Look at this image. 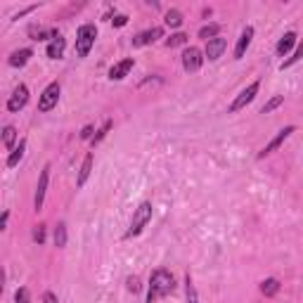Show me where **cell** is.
<instances>
[{"label": "cell", "instance_id": "1", "mask_svg": "<svg viewBox=\"0 0 303 303\" xmlns=\"http://www.w3.org/2000/svg\"><path fill=\"white\" fill-rule=\"evenodd\" d=\"M175 291V277L173 272L166 268H156L149 275V291H147V303H156L159 298L168 296Z\"/></svg>", "mask_w": 303, "mask_h": 303}, {"label": "cell", "instance_id": "2", "mask_svg": "<svg viewBox=\"0 0 303 303\" xmlns=\"http://www.w3.org/2000/svg\"><path fill=\"white\" fill-rule=\"evenodd\" d=\"M149 223H152V204H149V201H143V204L133 211V220H130V228L126 230V239L137 237Z\"/></svg>", "mask_w": 303, "mask_h": 303}, {"label": "cell", "instance_id": "3", "mask_svg": "<svg viewBox=\"0 0 303 303\" xmlns=\"http://www.w3.org/2000/svg\"><path fill=\"white\" fill-rule=\"evenodd\" d=\"M95 38H97V26L95 24H80L78 31H76V55L83 59V57L90 55V50L95 45Z\"/></svg>", "mask_w": 303, "mask_h": 303}, {"label": "cell", "instance_id": "4", "mask_svg": "<svg viewBox=\"0 0 303 303\" xmlns=\"http://www.w3.org/2000/svg\"><path fill=\"white\" fill-rule=\"evenodd\" d=\"M258 90H260V80H254V83H249L244 90H241L239 95L235 97V102L228 107V112L230 114H235V112H239V109H244L247 105H251L256 99V95H258Z\"/></svg>", "mask_w": 303, "mask_h": 303}, {"label": "cell", "instance_id": "5", "mask_svg": "<svg viewBox=\"0 0 303 303\" xmlns=\"http://www.w3.org/2000/svg\"><path fill=\"white\" fill-rule=\"evenodd\" d=\"M59 83L57 80H52L48 88H45L43 93H41V97H38V112H50V109H55L57 102H59Z\"/></svg>", "mask_w": 303, "mask_h": 303}, {"label": "cell", "instance_id": "6", "mask_svg": "<svg viewBox=\"0 0 303 303\" xmlns=\"http://www.w3.org/2000/svg\"><path fill=\"white\" fill-rule=\"evenodd\" d=\"M201 64H204V52H201L199 48H194V45L185 48V52H183V69H185L187 74H194V71H199V69H201Z\"/></svg>", "mask_w": 303, "mask_h": 303}, {"label": "cell", "instance_id": "7", "mask_svg": "<svg viewBox=\"0 0 303 303\" xmlns=\"http://www.w3.org/2000/svg\"><path fill=\"white\" fill-rule=\"evenodd\" d=\"M294 130H296V128H294V126H285V128L279 130L277 135L272 137L270 143H268L266 147H263V149H260V152H258V159H266L268 154H272V152H277V149L282 147V145H285L287 140H289V137H291V133H294Z\"/></svg>", "mask_w": 303, "mask_h": 303}, {"label": "cell", "instance_id": "8", "mask_svg": "<svg viewBox=\"0 0 303 303\" xmlns=\"http://www.w3.org/2000/svg\"><path fill=\"white\" fill-rule=\"evenodd\" d=\"M50 171L52 166L45 164L43 171H41V178H38V185H36V197H33V209L41 211L43 209V201H45V192H48V183H50Z\"/></svg>", "mask_w": 303, "mask_h": 303}, {"label": "cell", "instance_id": "9", "mask_svg": "<svg viewBox=\"0 0 303 303\" xmlns=\"http://www.w3.org/2000/svg\"><path fill=\"white\" fill-rule=\"evenodd\" d=\"M26 102H29V88L24 86V83H19L17 88H14V93L10 95V99H7V112H22L26 107Z\"/></svg>", "mask_w": 303, "mask_h": 303}, {"label": "cell", "instance_id": "10", "mask_svg": "<svg viewBox=\"0 0 303 303\" xmlns=\"http://www.w3.org/2000/svg\"><path fill=\"white\" fill-rule=\"evenodd\" d=\"M159 38H164V29H161V26H154V29H147V31L137 33V36L133 38V45H135V48H145V45L156 43Z\"/></svg>", "mask_w": 303, "mask_h": 303}, {"label": "cell", "instance_id": "11", "mask_svg": "<svg viewBox=\"0 0 303 303\" xmlns=\"http://www.w3.org/2000/svg\"><path fill=\"white\" fill-rule=\"evenodd\" d=\"M225 50H228V41L218 36V38H213V41H209V43H206L204 55L209 57V62H216V59H220V57H223Z\"/></svg>", "mask_w": 303, "mask_h": 303}, {"label": "cell", "instance_id": "12", "mask_svg": "<svg viewBox=\"0 0 303 303\" xmlns=\"http://www.w3.org/2000/svg\"><path fill=\"white\" fill-rule=\"evenodd\" d=\"M133 67H135V59H133V57H126V59L116 62L112 69H109V78H112V80L126 78V76L130 74V69H133Z\"/></svg>", "mask_w": 303, "mask_h": 303}, {"label": "cell", "instance_id": "13", "mask_svg": "<svg viewBox=\"0 0 303 303\" xmlns=\"http://www.w3.org/2000/svg\"><path fill=\"white\" fill-rule=\"evenodd\" d=\"M64 50H67V41H64L62 33H55V38L48 43V50H45V55L50 59H62L64 57Z\"/></svg>", "mask_w": 303, "mask_h": 303}, {"label": "cell", "instance_id": "14", "mask_svg": "<svg viewBox=\"0 0 303 303\" xmlns=\"http://www.w3.org/2000/svg\"><path fill=\"white\" fill-rule=\"evenodd\" d=\"M251 41H254V26H244V31H241L239 41H237V45H235V59H241V57L247 55Z\"/></svg>", "mask_w": 303, "mask_h": 303}, {"label": "cell", "instance_id": "15", "mask_svg": "<svg viewBox=\"0 0 303 303\" xmlns=\"http://www.w3.org/2000/svg\"><path fill=\"white\" fill-rule=\"evenodd\" d=\"M33 57V50L31 48H22V50H14L12 55H10V67H14V69H22V67H26L29 64V59Z\"/></svg>", "mask_w": 303, "mask_h": 303}, {"label": "cell", "instance_id": "16", "mask_svg": "<svg viewBox=\"0 0 303 303\" xmlns=\"http://www.w3.org/2000/svg\"><path fill=\"white\" fill-rule=\"evenodd\" d=\"M296 41H298V38H296V33H294V31H287L285 36L279 38L277 48H275V50H277V55H279V57H287V55H289V52H291V50H294V45H296Z\"/></svg>", "mask_w": 303, "mask_h": 303}, {"label": "cell", "instance_id": "17", "mask_svg": "<svg viewBox=\"0 0 303 303\" xmlns=\"http://www.w3.org/2000/svg\"><path fill=\"white\" fill-rule=\"evenodd\" d=\"M90 171H93V152H88L83 164H80V171H78V178H76V187H83L86 180L90 178Z\"/></svg>", "mask_w": 303, "mask_h": 303}, {"label": "cell", "instance_id": "18", "mask_svg": "<svg viewBox=\"0 0 303 303\" xmlns=\"http://www.w3.org/2000/svg\"><path fill=\"white\" fill-rule=\"evenodd\" d=\"M24 152H26V137H19L17 147L12 149V154L7 156V168H14L19 164V161L24 159Z\"/></svg>", "mask_w": 303, "mask_h": 303}, {"label": "cell", "instance_id": "19", "mask_svg": "<svg viewBox=\"0 0 303 303\" xmlns=\"http://www.w3.org/2000/svg\"><path fill=\"white\" fill-rule=\"evenodd\" d=\"M17 137H19V133H17V128H14V126H5V128H3V145H5V149H10V152H12L14 147H17Z\"/></svg>", "mask_w": 303, "mask_h": 303}, {"label": "cell", "instance_id": "20", "mask_svg": "<svg viewBox=\"0 0 303 303\" xmlns=\"http://www.w3.org/2000/svg\"><path fill=\"white\" fill-rule=\"evenodd\" d=\"M218 33H220V24H206L199 29V38H204L206 43L213 41V38H218Z\"/></svg>", "mask_w": 303, "mask_h": 303}, {"label": "cell", "instance_id": "21", "mask_svg": "<svg viewBox=\"0 0 303 303\" xmlns=\"http://www.w3.org/2000/svg\"><path fill=\"white\" fill-rule=\"evenodd\" d=\"M55 247L57 249L67 247V223H62V220L55 225Z\"/></svg>", "mask_w": 303, "mask_h": 303}, {"label": "cell", "instance_id": "22", "mask_svg": "<svg viewBox=\"0 0 303 303\" xmlns=\"http://www.w3.org/2000/svg\"><path fill=\"white\" fill-rule=\"evenodd\" d=\"M260 291H263L266 296H275L279 291V279H275V277L263 279V282H260Z\"/></svg>", "mask_w": 303, "mask_h": 303}, {"label": "cell", "instance_id": "23", "mask_svg": "<svg viewBox=\"0 0 303 303\" xmlns=\"http://www.w3.org/2000/svg\"><path fill=\"white\" fill-rule=\"evenodd\" d=\"M282 105H285V95H275V97H270L266 105H263L260 114H270V112H275V109H277V107H282Z\"/></svg>", "mask_w": 303, "mask_h": 303}, {"label": "cell", "instance_id": "24", "mask_svg": "<svg viewBox=\"0 0 303 303\" xmlns=\"http://www.w3.org/2000/svg\"><path fill=\"white\" fill-rule=\"evenodd\" d=\"M164 22H166L171 29H178V26L183 24V14H180L178 10H168L166 17H164Z\"/></svg>", "mask_w": 303, "mask_h": 303}, {"label": "cell", "instance_id": "25", "mask_svg": "<svg viewBox=\"0 0 303 303\" xmlns=\"http://www.w3.org/2000/svg\"><path fill=\"white\" fill-rule=\"evenodd\" d=\"M185 289H187V303H199L197 289H194V282H192L190 272H187V275H185Z\"/></svg>", "mask_w": 303, "mask_h": 303}, {"label": "cell", "instance_id": "26", "mask_svg": "<svg viewBox=\"0 0 303 303\" xmlns=\"http://www.w3.org/2000/svg\"><path fill=\"white\" fill-rule=\"evenodd\" d=\"M298 59H303V41L298 43V48L294 50V55H291L289 59H285V62H282V67H279V69H289V67H294V64H296Z\"/></svg>", "mask_w": 303, "mask_h": 303}, {"label": "cell", "instance_id": "27", "mask_svg": "<svg viewBox=\"0 0 303 303\" xmlns=\"http://www.w3.org/2000/svg\"><path fill=\"white\" fill-rule=\"evenodd\" d=\"M112 126H114L112 121H105V126H102V128L97 130V135H95L93 140H90V145H93V147H97V145H99V143H102V140H105V137H107V133L112 130Z\"/></svg>", "mask_w": 303, "mask_h": 303}, {"label": "cell", "instance_id": "28", "mask_svg": "<svg viewBox=\"0 0 303 303\" xmlns=\"http://www.w3.org/2000/svg\"><path fill=\"white\" fill-rule=\"evenodd\" d=\"M187 33H173L171 38H166V48H178V45H185L187 43Z\"/></svg>", "mask_w": 303, "mask_h": 303}, {"label": "cell", "instance_id": "29", "mask_svg": "<svg viewBox=\"0 0 303 303\" xmlns=\"http://www.w3.org/2000/svg\"><path fill=\"white\" fill-rule=\"evenodd\" d=\"M14 303H29V289L26 287H19L17 294H14Z\"/></svg>", "mask_w": 303, "mask_h": 303}, {"label": "cell", "instance_id": "30", "mask_svg": "<svg viewBox=\"0 0 303 303\" xmlns=\"http://www.w3.org/2000/svg\"><path fill=\"white\" fill-rule=\"evenodd\" d=\"M33 239H36L38 244H43L45 241V225H38V228L33 230Z\"/></svg>", "mask_w": 303, "mask_h": 303}, {"label": "cell", "instance_id": "31", "mask_svg": "<svg viewBox=\"0 0 303 303\" xmlns=\"http://www.w3.org/2000/svg\"><path fill=\"white\" fill-rule=\"evenodd\" d=\"M93 133H95V128L93 126H83V130H80V140H93Z\"/></svg>", "mask_w": 303, "mask_h": 303}, {"label": "cell", "instance_id": "32", "mask_svg": "<svg viewBox=\"0 0 303 303\" xmlns=\"http://www.w3.org/2000/svg\"><path fill=\"white\" fill-rule=\"evenodd\" d=\"M112 22H114V26H116V29H121V26L128 24V17H126V14H116Z\"/></svg>", "mask_w": 303, "mask_h": 303}, {"label": "cell", "instance_id": "33", "mask_svg": "<svg viewBox=\"0 0 303 303\" xmlns=\"http://www.w3.org/2000/svg\"><path fill=\"white\" fill-rule=\"evenodd\" d=\"M43 303H59V301H57V296L52 294V291H45V294H43Z\"/></svg>", "mask_w": 303, "mask_h": 303}, {"label": "cell", "instance_id": "34", "mask_svg": "<svg viewBox=\"0 0 303 303\" xmlns=\"http://www.w3.org/2000/svg\"><path fill=\"white\" fill-rule=\"evenodd\" d=\"M36 10V5H29V7H24V10H19L17 14H14V19H19V17H24V14H29V12H33Z\"/></svg>", "mask_w": 303, "mask_h": 303}, {"label": "cell", "instance_id": "35", "mask_svg": "<svg viewBox=\"0 0 303 303\" xmlns=\"http://www.w3.org/2000/svg\"><path fill=\"white\" fill-rule=\"evenodd\" d=\"M7 220H10V211H3V218H0V228H7Z\"/></svg>", "mask_w": 303, "mask_h": 303}]
</instances>
